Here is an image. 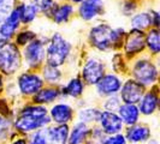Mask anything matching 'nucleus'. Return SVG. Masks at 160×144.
I'll return each instance as SVG.
<instances>
[{
  "label": "nucleus",
  "instance_id": "obj_25",
  "mask_svg": "<svg viewBox=\"0 0 160 144\" xmlns=\"http://www.w3.org/2000/svg\"><path fill=\"white\" fill-rule=\"evenodd\" d=\"M146 45L148 46L149 50L152 52L153 54H158L160 50V37H159V30L157 28L151 29L147 36L144 37Z\"/></svg>",
  "mask_w": 160,
  "mask_h": 144
},
{
  "label": "nucleus",
  "instance_id": "obj_26",
  "mask_svg": "<svg viewBox=\"0 0 160 144\" xmlns=\"http://www.w3.org/2000/svg\"><path fill=\"white\" fill-rule=\"evenodd\" d=\"M83 83L82 80L78 79V78H75V79H71L69 82V84L66 85L65 88V94L72 96V97H77L80 96L82 93H83Z\"/></svg>",
  "mask_w": 160,
  "mask_h": 144
},
{
  "label": "nucleus",
  "instance_id": "obj_35",
  "mask_svg": "<svg viewBox=\"0 0 160 144\" xmlns=\"http://www.w3.org/2000/svg\"><path fill=\"white\" fill-rule=\"evenodd\" d=\"M104 144H125V138L122 136V135H114V136L110 137V138H106Z\"/></svg>",
  "mask_w": 160,
  "mask_h": 144
},
{
  "label": "nucleus",
  "instance_id": "obj_24",
  "mask_svg": "<svg viewBox=\"0 0 160 144\" xmlns=\"http://www.w3.org/2000/svg\"><path fill=\"white\" fill-rule=\"evenodd\" d=\"M18 11H19V17H21V22L23 23H30L35 19L36 13H38V7L32 4H22L21 6H18Z\"/></svg>",
  "mask_w": 160,
  "mask_h": 144
},
{
  "label": "nucleus",
  "instance_id": "obj_16",
  "mask_svg": "<svg viewBox=\"0 0 160 144\" xmlns=\"http://www.w3.org/2000/svg\"><path fill=\"white\" fill-rule=\"evenodd\" d=\"M51 115H52V119L54 120L57 124H59V125L66 124L72 119V109L68 104H57L52 108Z\"/></svg>",
  "mask_w": 160,
  "mask_h": 144
},
{
  "label": "nucleus",
  "instance_id": "obj_3",
  "mask_svg": "<svg viewBox=\"0 0 160 144\" xmlns=\"http://www.w3.org/2000/svg\"><path fill=\"white\" fill-rule=\"evenodd\" d=\"M21 54L16 45L4 43L0 46V71L5 74H11L19 69Z\"/></svg>",
  "mask_w": 160,
  "mask_h": 144
},
{
  "label": "nucleus",
  "instance_id": "obj_31",
  "mask_svg": "<svg viewBox=\"0 0 160 144\" xmlns=\"http://www.w3.org/2000/svg\"><path fill=\"white\" fill-rule=\"evenodd\" d=\"M17 43L21 46H25L29 42H32V40H35V34L32 31H22L21 34H18L17 36Z\"/></svg>",
  "mask_w": 160,
  "mask_h": 144
},
{
  "label": "nucleus",
  "instance_id": "obj_7",
  "mask_svg": "<svg viewBox=\"0 0 160 144\" xmlns=\"http://www.w3.org/2000/svg\"><path fill=\"white\" fill-rule=\"evenodd\" d=\"M104 72L105 67L101 61H99L96 59H89L86 63V65L83 66L82 77H83L84 82H87L88 84H96L104 76Z\"/></svg>",
  "mask_w": 160,
  "mask_h": 144
},
{
  "label": "nucleus",
  "instance_id": "obj_9",
  "mask_svg": "<svg viewBox=\"0 0 160 144\" xmlns=\"http://www.w3.org/2000/svg\"><path fill=\"white\" fill-rule=\"evenodd\" d=\"M80 4L78 13L84 21H92L104 12L102 0H82Z\"/></svg>",
  "mask_w": 160,
  "mask_h": 144
},
{
  "label": "nucleus",
  "instance_id": "obj_10",
  "mask_svg": "<svg viewBox=\"0 0 160 144\" xmlns=\"http://www.w3.org/2000/svg\"><path fill=\"white\" fill-rule=\"evenodd\" d=\"M49 122V118L47 115L45 117H32V115H28V114H21V117L16 120L15 125H16L17 130L22 131V132H29L32 130L41 127L43 125H47Z\"/></svg>",
  "mask_w": 160,
  "mask_h": 144
},
{
  "label": "nucleus",
  "instance_id": "obj_1",
  "mask_svg": "<svg viewBox=\"0 0 160 144\" xmlns=\"http://www.w3.org/2000/svg\"><path fill=\"white\" fill-rule=\"evenodd\" d=\"M123 36L124 31L122 29L114 30L107 24H99L90 30L89 39L92 45L99 50H107L120 43Z\"/></svg>",
  "mask_w": 160,
  "mask_h": 144
},
{
  "label": "nucleus",
  "instance_id": "obj_13",
  "mask_svg": "<svg viewBox=\"0 0 160 144\" xmlns=\"http://www.w3.org/2000/svg\"><path fill=\"white\" fill-rule=\"evenodd\" d=\"M122 83L118 77H116L114 74H107L102 76L101 79L96 83V88L98 93L101 96H110L114 95L116 93L119 91Z\"/></svg>",
  "mask_w": 160,
  "mask_h": 144
},
{
  "label": "nucleus",
  "instance_id": "obj_21",
  "mask_svg": "<svg viewBox=\"0 0 160 144\" xmlns=\"http://www.w3.org/2000/svg\"><path fill=\"white\" fill-rule=\"evenodd\" d=\"M87 133H88V128H87L84 122L76 124L71 131V135H70V138H69V143L70 144L83 143V141L87 138Z\"/></svg>",
  "mask_w": 160,
  "mask_h": 144
},
{
  "label": "nucleus",
  "instance_id": "obj_41",
  "mask_svg": "<svg viewBox=\"0 0 160 144\" xmlns=\"http://www.w3.org/2000/svg\"><path fill=\"white\" fill-rule=\"evenodd\" d=\"M0 22H1V18H0Z\"/></svg>",
  "mask_w": 160,
  "mask_h": 144
},
{
  "label": "nucleus",
  "instance_id": "obj_5",
  "mask_svg": "<svg viewBox=\"0 0 160 144\" xmlns=\"http://www.w3.org/2000/svg\"><path fill=\"white\" fill-rule=\"evenodd\" d=\"M45 58V45L40 40H32L24 48V59L32 67L39 66Z\"/></svg>",
  "mask_w": 160,
  "mask_h": 144
},
{
  "label": "nucleus",
  "instance_id": "obj_15",
  "mask_svg": "<svg viewBox=\"0 0 160 144\" xmlns=\"http://www.w3.org/2000/svg\"><path fill=\"white\" fill-rule=\"evenodd\" d=\"M119 118L122 122H125L128 125H135L138 120V114L140 111L135 104L125 103L123 106H119Z\"/></svg>",
  "mask_w": 160,
  "mask_h": 144
},
{
  "label": "nucleus",
  "instance_id": "obj_32",
  "mask_svg": "<svg viewBox=\"0 0 160 144\" xmlns=\"http://www.w3.org/2000/svg\"><path fill=\"white\" fill-rule=\"evenodd\" d=\"M30 144H47V135L45 131H38L32 137Z\"/></svg>",
  "mask_w": 160,
  "mask_h": 144
},
{
  "label": "nucleus",
  "instance_id": "obj_11",
  "mask_svg": "<svg viewBox=\"0 0 160 144\" xmlns=\"http://www.w3.org/2000/svg\"><path fill=\"white\" fill-rule=\"evenodd\" d=\"M146 46V41H144V35L142 30H137L134 29L128 34L127 40H125V53L128 55H135L138 54L140 52L143 50Z\"/></svg>",
  "mask_w": 160,
  "mask_h": 144
},
{
  "label": "nucleus",
  "instance_id": "obj_28",
  "mask_svg": "<svg viewBox=\"0 0 160 144\" xmlns=\"http://www.w3.org/2000/svg\"><path fill=\"white\" fill-rule=\"evenodd\" d=\"M87 136H88V133H87ZM87 141H88V144H104L106 141L105 132L100 128H94L93 131H90Z\"/></svg>",
  "mask_w": 160,
  "mask_h": 144
},
{
  "label": "nucleus",
  "instance_id": "obj_12",
  "mask_svg": "<svg viewBox=\"0 0 160 144\" xmlns=\"http://www.w3.org/2000/svg\"><path fill=\"white\" fill-rule=\"evenodd\" d=\"M99 121L101 124L102 131L107 135H116L123 127V122H122L120 118L113 112L100 113Z\"/></svg>",
  "mask_w": 160,
  "mask_h": 144
},
{
  "label": "nucleus",
  "instance_id": "obj_17",
  "mask_svg": "<svg viewBox=\"0 0 160 144\" xmlns=\"http://www.w3.org/2000/svg\"><path fill=\"white\" fill-rule=\"evenodd\" d=\"M68 135H69V128L65 124L49 128L47 132L48 139L52 144H65L68 141Z\"/></svg>",
  "mask_w": 160,
  "mask_h": 144
},
{
  "label": "nucleus",
  "instance_id": "obj_38",
  "mask_svg": "<svg viewBox=\"0 0 160 144\" xmlns=\"http://www.w3.org/2000/svg\"><path fill=\"white\" fill-rule=\"evenodd\" d=\"M13 144H27V142H25L24 139H18V141H16Z\"/></svg>",
  "mask_w": 160,
  "mask_h": 144
},
{
  "label": "nucleus",
  "instance_id": "obj_6",
  "mask_svg": "<svg viewBox=\"0 0 160 144\" xmlns=\"http://www.w3.org/2000/svg\"><path fill=\"white\" fill-rule=\"evenodd\" d=\"M143 85L141 83L130 79L128 82H125V84L122 88V91H120L122 100L125 103L135 104L141 101V98L143 96Z\"/></svg>",
  "mask_w": 160,
  "mask_h": 144
},
{
  "label": "nucleus",
  "instance_id": "obj_20",
  "mask_svg": "<svg viewBox=\"0 0 160 144\" xmlns=\"http://www.w3.org/2000/svg\"><path fill=\"white\" fill-rule=\"evenodd\" d=\"M151 137V131L149 128L146 127V126H132L128 130V133H127V138H128L130 142H146L148 138Z\"/></svg>",
  "mask_w": 160,
  "mask_h": 144
},
{
  "label": "nucleus",
  "instance_id": "obj_22",
  "mask_svg": "<svg viewBox=\"0 0 160 144\" xmlns=\"http://www.w3.org/2000/svg\"><path fill=\"white\" fill-rule=\"evenodd\" d=\"M59 96V91L56 89H42L35 93L34 96V102L35 103H48L54 101Z\"/></svg>",
  "mask_w": 160,
  "mask_h": 144
},
{
  "label": "nucleus",
  "instance_id": "obj_23",
  "mask_svg": "<svg viewBox=\"0 0 160 144\" xmlns=\"http://www.w3.org/2000/svg\"><path fill=\"white\" fill-rule=\"evenodd\" d=\"M152 25V17L151 13L142 12V13H137L131 18V26L137 30H143L147 29L148 26Z\"/></svg>",
  "mask_w": 160,
  "mask_h": 144
},
{
  "label": "nucleus",
  "instance_id": "obj_34",
  "mask_svg": "<svg viewBox=\"0 0 160 144\" xmlns=\"http://www.w3.org/2000/svg\"><path fill=\"white\" fill-rule=\"evenodd\" d=\"M119 106H120V103L117 97H111V98H108V100L106 101V103H105V107H106V109H107L108 112H113V111L118 109Z\"/></svg>",
  "mask_w": 160,
  "mask_h": 144
},
{
  "label": "nucleus",
  "instance_id": "obj_19",
  "mask_svg": "<svg viewBox=\"0 0 160 144\" xmlns=\"http://www.w3.org/2000/svg\"><path fill=\"white\" fill-rule=\"evenodd\" d=\"M158 106V95L155 91H149L143 96L141 103H140V111L146 115L152 114Z\"/></svg>",
  "mask_w": 160,
  "mask_h": 144
},
{
  "label": "nucleus",
  "instance_id": "obj_33",
  "mask_svg": "<svg viewBox=\"0 0 160 144\" xmlns=\"http://www.w3.org/2000/svg\"><path fill=\"white\" fill-rule=\"evenodd\" d=\"M8 131H10V122L8 120L0 118V141L5 139L8 137Z\"/></svg>",
  "mask_w": 160,
  "mask_h": 144
},
{
  "label": "nucleus",
  "instance_id": "obj_4",
  "mask_svg": "<svg viewBox=\"0 0 160 144\" xmlns=\"http://www.w3.org/2000/svg\"><path fill=\"white\" fill-rule=\"evenodd\" d=\"M134 77L142 85H149L157 80V67L148 60H138L132 69Z\"/></svg>",
  "mask_w": 160,
  "mask_h": 144
},
{
  "label": "nucleus",
  "instance_id": "obj_14",
  "mask_svg": "<svg viewBox=\"0 0 160 144\" xmlns=\"http://www.w3.org/2000/svg\"><path fill=\"white\" fill-rule=\"evenodd\" d=\"M19 89L25 95L38 93L42 87V79L34 73H23L18 79Z\"/></svg>",
  "mask_w": 160,
  "mask_h": 144
},
{
  "label": "nucleus",
  "instance_id": "obj_8",
  "mask_svg": "<svg viewBox=\"0 0 160 144\" xmlns=\"http://www.w3.org/2000/svg\"><path fill=\"white\" fill-rule=\"evenodd\" d=\"M19 23H21L19 11L18 7H16L8 13V16L2 22H0V37L5 41L11 39L15 35Z\"/></svg>",
  "mask_w": 160,
  "mask_h": 144
},
{
  "label": "nucleus",
  "instance_id": "obj_27",
  "mask_svg": "<svg viewBox=\"0 0 160 144\" xmlns=\"http://www.w3.org/2000/svg\"><path fill=\"white\" fill-rule=\"evenodd\" d=\"M43 78L49 83H56L60 78V71L57 69L56 66L47 65L43 69Z\"/></svg>",
  "mask_w": 160,
  "mask_h": 144
},
{
  "label": "nucleus",
  "instance_id": "obj_39",
  "mask_svg": "<svg viewBox=\"0 0 160 144\" xmlns=\"http://www.w3.org/2000/svg\"><path fill=\"white\" fill-rule=\"evenodd\" d=\"M1 90H2V80L0 78V93H1Z\"/></svg>",
  "mask_w": 160,
  "mask_h": 144
},
{
  "label": "nucleus",
  "instance_id": "obj_37",
  "mask_svg": "<svg viewBox=\"0 0 160 144\" xmlns=\"http://www.w3.org/2000/svg\"><path fill=\"white\" fill-rule=\"evenodd\" d=\"M8 113V104L4 100H0V114H4L6 115Z\"/></svg>",
  "mask_w": 160,
  "mask_h": 144
},
{
  "label": "nucleus",
  "instance_id": "obj_40",
  "mask_svg": "<svg viewBox=\"0 0 160 144\" xmlns=\"http://www.w3.org/2000/svg\"><path fill=\"white\" fill-rule=\"evenodd\" d=\"M71 1H72V2H76V4H80L82 0H71Z\"/></svg>",
  "mask_w": 160,
  "mask_h": 144
},
{
  "label": "nucleus",
  "instance_id": "obj_2",
  "mask_svg": "<svg viewBox=\"0 0 160 144\" xmlns=\"http://www.w3.org/2000/svg\"><path fill=\"white\" fill-rule=\"evenodd\" d=\"M71 46L59 34H54L47 48V61L51 66H60L64 64L66 58L70 54Z\"/></svg>",
  "mask_w": 160,
  "mask_h": 144
},
{
  "label": "nucleus",
  "instance_id": "obj_18",
  "mask_svg": "<svg viewBox=\"0 0 160 144\" xmlns=\"http://www.w3.org/2000/svg\"><path fill=\"white\" fill-rule=\"evenodd\" d=\"M72 13H73V6L70 4H62L59 6H54L52 12H51V15L53 17V21L57 24L66 22L71 17Z\"/></svg>",
  "mask_w": 160,
  "mask_h": 144
},
{
  "label": "nucleus",
  "instance_id": "obj_29",
  "mask_svg": "<svg viewBox=\"0 0 160 144\" xmlns=\"http://www.w3.org/2000/svg\"><path fill=\"white\" fill-rule=\"evenodd\" d=\"M32 5H35L39 11L46 12V13H51L53 7L56 6L54 0H30Z\"/></svg>",
  "mask_w": 160,
  "mask_h": 144
},
{
  "label": "nucleus",
  "instance_id": "obj_36",
  "mask_svg": "<svg viewBox=\"0 0 160 144\" xmlns=\"http://www.w3.org/2000/svg\"><path fill=\"white\" fill-rule=\"evenodd\" d=\"M135 10H136V4H135L134 1H127V2L124 4V6H123V12L125 13V16L131 15Z\"/></svg>",
  "mask_w": 160,
  "mask_h": 144
},
{
  "label": "nucleus",
  "instance_id": "obj_30",
  "mask_svg": "<svg viewBox=\"0 0 160 144\" xmlns=\"http://www.w3.org/2000/svg\"><path fill=\"white\" fill-rule=\"evenodd\" d=\"M100 112L98 109H83L80 113V119L82 122H90V121H96L99 120Z\"/></svg>",
  "mask_w": 160,
  "mask_h": 144
}]
</instances>
